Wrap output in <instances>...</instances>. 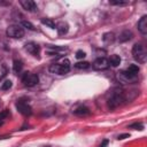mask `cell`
<instances>
[{
  "instance_id": "1",
  "label": "cell",
  "mask_w": 147,
  "mask_h": 147,
  "mask_svg": "<svg viewBox=\"0 0 147 147\" xmlns=\"http://www.w3.org/2000/svg\"><path fill=\"white\" fill-rule=\"evenodd\" d=\"M49 71L57 75H64L70 71V61L68 59H64L60 63H54L49 67Z\"/></svg>"
},
{
  "instance_id": "2",
  "label": "cell",
  "mask_w": 147,
  "mask_h": 147,
  "mask_svg": "<svg viewBox=\"0 0 147 147\" xmlns=\"http://www.w3.org/2000/svg\"><path fill=\"white\" fill-rule=\"evenodd\" d=\"M132 55H133L134 60L138 61L139 63H145L146 62V57H147V53H146L145 46H142L141 44L133 45V47H132Z\"/></svg>"
},
{
  "instance_id": "3",
  "label": "cell",
  "mask_w": 147,
  "mask_h": 147,
  "mask_svg": "<svg viewBox=\"0 0 147 147\" xmlns=\"http://www.w3.org/2000/svg\"><path fill=\"white\" fill-rule=\"evenodd\" d=\"M123 101H124L123 93H122L121 91H115V92L110 95V98H109V100H108V106H109V108H116V107H118Z\"/></svg>"
},
{
  "instance_id": "4",
  "label": "cell",
  "mask_w": 147,
  "mask_h": 147,
  "mask_svg": "<svg viewBox=\"0 0 147 147\" xmlns=\"http://www.w3.org/2000/svg\"><path fill=\"white\" fill-rule=\"evenodd\" d=\"M7 36L10 38H15V39H20L24 36V29L20 25H10L7 28L6 31Z\"/></svg>"
},
{
  "instance_id": "5",
  "label": "cell",
  "mask_w": 147,
  "mask_h": 147,
  "mask_svg": "<svg viewBox=\"0 0 147 147\" xmlns=\"http://www.w3.org/2000/svg\"><path fill=\"white\" fill-rule=\"evenodd\" d=\"M22 82L24 84V86H28V87H32L34 85L38 84L39 82V77L36 75V74H31V72H25L22 77Z\"/></svg>"
},
{
  "instance_id": "6",
  "label": "cell",
  "mask_w": 147,
  "mask_h": 147,
  "mask_svg": "<svg viewBox=\"0 0 147 147\" xmlns=\"http://www.w3.org/2000/svg\"><path fill=\"white\" fill-rule=\"evenodd\" d=\"M138 76H133V75H130L126 70H123V71H119L117 72V79L121 82V83H131V82H134L137 79Z\"/></svg>"
},
{
  "instance_id": "7",
  "label": "cell",
  "mask_w": 147,
  "mask_h": 147,
  "mask_svg": "<svg viewBox=\"0 0 147 147\" xmlns=\"http://www.w3.org/2000/svg\"><path fill=\"white\" fill-rule=\"evenodd\" d=\"M92 67H93L95 70H106V69L109 67V62H108V60H107L106 57H98V59L93 62Z\"/></svg>"
},
{
  "instance_id": "8",
  "label": "cell",
  "mask_w": 147,
  "mask_h": 147,
  "mask_svg": "<svg viewBox=\"0 0 147 147\" xmlns=\"http://www.w3.org/2000/svg\"><path fill=\"white\" fill-rule=\"evenodd\" d=\"M16 108H17V110H18L22 115H24V116H28V115H30V114L32 113L31 107H30L26 102H24V101H18V102L16 103Z\"/></svg>"
},
{
  "instance_id": "9",
  "label": "cell",
  "mask_w": 147,
  "mask_h": 147,
  "mask_svg": "<svg viewBox=\"0 0 147 147\" xmlns=\"http://www.w3.org/2000/svg\"><path fill=\"white\" fill-rule=\"evenodd\" d=\"M25 51L28 53H30L31 55L37 56L39 54V52H40V47H39L38 44H36L33 41H30V42H26L25 44Z\"/></svg>"
},
{
  "instance_id": "10",
  "label": "cell",
  "mask_w": 147,
  "mask_h": 147,
  "mask_svg": "<svg viewBox=\"0 0 147 147\" xmlns=\"http://www.w3.org/2000/svg\"><path fill=\"white\" fill-rule=\"evenodd\" d=\"M20 3H21V6H22L25 10H28V11H36V10H37V5H36V2L32 1V0H21Z\"/></svg>"
},
{
  "instance_id": "11",
  "label": "cell",
  "mask_w": 147,
  "mask_h": 147,
  "mask_svg": "<svg viewBox=\"0 0 147 147\" xmlns=\"http://www.w3.org/2000/svg\"><path fill=\"white\" fill-rule=\"evenodd\" d=\"M138 29H139V31L142 34H146L147 33V16L146 15H144L139 20V22H138Z\"/></svg>"
},
{
  "instance_id": "12",
  "label": "cell",
  "mask_w": 147,
  "mask_h": 147,
  "mask_svg": "<svg viewBox=\"0 0 147 147\" xmlns=\"http://www.w3.org/2000/svg\"><path fill=\"white\" fill-rule=\"evenodd\" d=\"M132 32L131 31H129V30H124V31H122L121 33H119V37H118V40L121 41V42H125V41H127V40H130L131 38H132Z\"/></svg>"
},
{
  "instance_id": "13",
  "label": "cell",
  "mask_w": 147,
  "mask_h": 147,
  "mask_svg": "<svg viewBox=\"0 0 147 147\" xmlns=\"http://www.w3.org/2000/svg\"><path fill=\"white\" fill-rule=\"evenodd\" d=\"M74 113H75V115H77V116H87V115H90V110H88V108L85 107V106H80V107L76 108V109L74 110Z\"/></svg>"
},
{
  "instance_id": "14",
  "label": "cell",
  "mask_w": 147,
  "mask_h": 147,
  "mask_svg": "<svg viewBox=\"0 0 147 147\" xmlns=\"http://www.w3.org/2000/svg\"><path fill=\"white\" fill-rule=\"evenodd\" d=\"M55 29L57 30L59 34H65V33L68 32V30H69V25H68L67 23H64V22H61V23H59V24L56 25Z\"/></svg>"
},
{
  "instance_id": "15",
  "label": "cell",
  "mask_w": 147,
  "mask_h": 147,
  "mask_svg": "<svg viewBox=\"0 0 147 147\" xmlns=\"http://www.w3.org/2000/svg\"><path fill=\"white\" fill-rule=\"evenodd\" d=\"M108 62H109V64H111L113 67H117V65H119V63H121V57H119L118 55H116V54H113V55H110Z\"/></svg>"
},
{
  "instance_id": "16",
  "label": "cell",
  "mask_w": 147,
  "mask_h": 147,
  "mask_svg": "<svg viewBox=\"0 0 147 147\" xmlns=\"http://www.w3.org/2000/svg\"><path fill=\"white\" fill-rule=\"evenodd\" d=\"M22 68H23V63H22V61H20V60H15V61H14V64H13L14 72H16V74L21 72V71H22Z\"/></svg>"
},
{
  "instance_id": "17",
  "label": "cell",
  "mask_w": 147,
  "mask_h": 147,
  "mask_svg": "<svg viewBox=\"0 0 147 147\" xmlns=\"http://www.w3.org/2000/svg\"><path fill=\"white\" fill-rule=\"evenodd\" d=\"M126 71L130 74V75H133V76H138V72H139V67L136 65V64H130L129 68L126 69Z\"/></svg>"
},
{
  "instance_id": "18",
  "label": "cell",
  "mask_w": 147,
  "mask_h": 147,
  "mask_svg": "<svg viewBox=\"0 0 147 147\" xmlns=\"http://www.w3.org/2000/svg\"><path fill=\"white\" fill-rule=\"evenodd\" d=\"M102 39H103V41H105V42H107V44H110V42H113V41L115 40V34H114L113 32H108V33H105Z\"/></svg>"
},
{
  "instance_id": "19",
  "label": "cell",
  "mask_w": 147,
  "mask_h": 147,
  "mask_svg": "<svg viewBox=\"0 0 147 147\" xmlns=\"http://www.w3.org/2000/svg\"><path fill=\"white\" fill-rule=\"evenodd\" d=\"M41 23L45 24V25H47V26L51 28V29H55V28H56L55 23H54L51 18H41Z\"/></svg>"
},
{
  "instance_id": "20",
  "label": "cell",
  "mask_w": 147,
  "mask_h": 147,
  "mask_svg": "<svg viewBox=\"0 0 147 147\" xmlns=\"http://www.w3.org/2000/svg\"><path fill=\"white\" fill-rule=\"evenodd\" d=\"M75 67H76L77 69H87V68H90V63H88V62H86V61L77 62V63L75 64Z\"/></svg>"
},
{
  "instance_id": "21",
  "label": "cell",
  "mask_w": 147,
  "mask_h": 147,
  "mask_svg": "<svg viewBox=\"0 0 147 147\" xmlns=\"http://www.w3.org/2000/svg\"><path fill=\"white\" fill-rule=\"evenodd\" d=\"M9 116V111L8 110H3L0 113V125L3 124V122L7 119V117Z\"/></svg>"
},
{
  "instance_id": "22",
  "label": "cell",
  "mask_w": 147,
  "mask_h": 147,
  "mask_svg": "<svg viewBox=\"0 0 147 147\" xmlns=\"http://www.w3.org/2000/svg\"><path fill=\"white\" fill-rule=\"evenodd\" d=\"M130 129H133V130H142L144 129V125L141 123H133L129 126Z\"/></svg>"
},
{
  "instance_id": "23",
  "label": "cell",
  "mask_w": 147,
  "mask_h": 147,
  "mask_svg": "<svg viewBox=\"0 0 147 147\" xmlns=\"http://www.w3.org/2000/svg\"><path fill=\"white\" fill-rule=\"evenodd\" d=\"M22 25L24 26V28H28L29 30H32V31H34L36 29H34V26H33V24H31L30 22H28V21H23L22 22Z\"/></svg>"
},
{
  "instance_id": "24",
  "label": "cell",
  "mask_w": 147,
  "mask_h": 147,
  "mask_svg": "<svg viewBox=\"0 0 147 147\" xmlns=\"http://www.w3.org/2000/svg\"><path fill=\"white\" fill-rule=\"evenodd\" d=\"M110 5H116V6H124V5H127L129 2L127 1H118V0H113V1H110L109 2Z\"/></svg>"
},
{
  "instance_id": "25",
  "label": "cell",
  "mask_w": 147,
  "mask_h": 147,
  "mask_svg": "<svg viewBox=\"0 0 147 147\" xmlns=\"http://www.w3.org/2000/svg\"><path fill=\"white\" fill-rule=\"evenodd\" d=\"M10 87H11V82H10V80H6V82L2 84V86H1V88L5 90V91H6V90H9Z\"/></svg>"
},
{
  "instance_id": "26",
  "label": "cell",
  "mask_w": 147,
  "mask_h": 147,
  "mask_svg": "<svg viewBox=\"0 0 147 147\" xmlns=\"http://www.w3.org/2000/svg\"><path fill=\"white\" fill-rule=\"evenodd\" d=\"M85 56H86L85 52H83V51H77L76 52V57L77 59H84Z\"/></svg>"
},
{
  "instance_id": "27",
  "label": "cell",
  "mask_w": 147,
  "mask_h": 147,
  "mask_svg": "<svg viewBox=\"0 0 147 147\" xmlns=\"http://www.w3.org/2000/svg\"><path fill=\"white\" fill-rule=\"evenodd\" d=\"M125 138H129V134L127 133H125V134H121V136H118V138L117 139H125Z\"/></svg>"
},
{
  "instance_id": "28",
  "label": "cell",
  "mask_w": 147,
  "mask_h": 147,
  "mask_svg": "<svg viewBox=\"0 0 147 147\" xmlns=\"http://www.w3.org/2000/svg\"><path fill=\"white\" fill-rule=\"evenodd\" d=\"M107 144H108V140H103V141H102V144L100 145V147H106V146H107Z\"/></svg>"
},
{
  "instance_id": "29",
  "label": "cell",
  "mask_w": 147,
  "mask_h": 147,
  "mask_svg": "<svg viewBox=\"0 0 147 147\" xmlns=\"http://www.w3.org/2000/svg\"><path fill=\"white\" fill-rule=\"evenodd\" d=\"M7 5H10V2H8V1H0V6H7Z\"/></svg>"
}]
</instances>
